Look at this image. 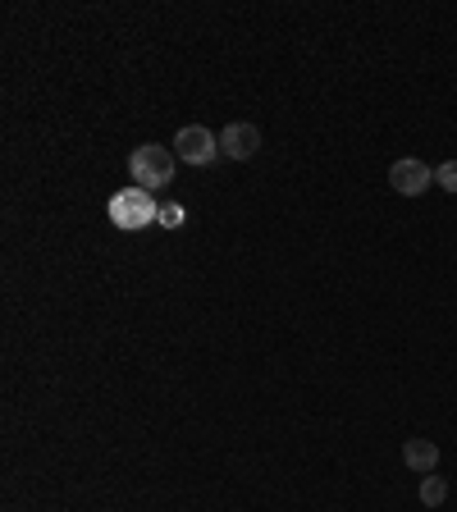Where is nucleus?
Here are the masks:
<instances>
[{
	"mask_svg": "<svg viewBox=\"0 0 457 512\" xmlns=\"http://www.w3.org/2000/svg\"><path fill=\"white\" fill-rule=\"evenodd\" d=\"M106 215H110V224H115V229H124V234H138V229L156 224L160 206H156V197H151L147 188H138V183H133V188H119L115 197H110Z\"/></svg>",
	"mask_w": 457,
	"mask_h": 512,
	"instance_id": "nucleus-1",
	"label": "nucleus"
},
{
	"mask_svg": "<svg viewBox=\"0 0 457 512\" xmlns=\"http://www.w3.org/2000/svg\"><path fill=\"white\" fill-rule=\"evenodd\" d=\"M174 151L170 147H160V142H142L133 156H128V174H133V183L138 188H147V192H156V188H165V183L174 179Z\"/></svg>",
	"mask_w": 457,
	"mask_h": 512,
	"instance_id": "nucleus-2",
	"label": "nucleus"
},
{
	"mask_svg": "<svg viewBox=\"0 0 457 512\" xmlns=\"http://www.w3.org/2000/svg\"><path fill=\"white\" fill-rule=\"evenodd\" d=\"M174 156H179L183 165H211V160L220 156V133H211L206 124H183L179 133H174Z\"/></svg>",
	"mask_w": 457,
	"mask_h": 512,
	"instance_id": "nucleus-3",
	"label": "nucleus"
},
{
	"mask_svg": "<svg viewBox=\"0 0 457 512\" xmlns=\"http://www.w3.org/2000/svg\"><path fill=\"white\" fill-rule=\"evenodd\" d=\"M389 183H394L398 197H421V192L435 183V170H430L426 160H416V156H403L389 165Z\"/></svg>",
	"mask_w": 457,
	"mask_h": 512,
	"instance_id": "nucleus-4",
	"label": "nucleus"
},
{
	"mask_svg": "<svg viewBox=\"0 0 457 512\" xmlns=\"http://www.w3.org/2000/svg\"><path fill=\"white\" fill-rule=\"evenodd\" d=\"M256 151H261V128H256V124H229V128H220V156L252 160Z\"/></svg>",
	"mask_w": 457,
	"mask_h": 512,
	"instance_id": "nucleus-5",
	"label": "nucleus"
},
{
	"mask_svg": "<svg viewBox=\"0 0 457 512\" xmlns=\"http://www.w3.org/2000/svg\"><path fill=\"white\" fill-rule=\"evenodd\" d=\"M403 462H407V471H416V476H430V471L439 467V444L435 439H407Z\"/></svg>",
	"mask_w": 457,
	"mask_h": 512,
	"instance_id": "nucleus-6",
	"label": "nucleus"
},
{
	"mask_svg": "<svg viewBox=\"0 0 457 512\" xmlns=\"http://www.w3.org/2000/svg\"><path fill=\"white\" fill-rule=\"evenodd\" d=\"M444 499H448V480L435 476V471H430V476H421V503H426V508H439Z\"/></svg>",
	"mask_w": 457,
	"mask_h": 512,
	"instance_id": "nucleus-7",
	"label": "nucleus"
},
{
	"mask_svg": "<svg viewBox=\"0 0 457 512\" xmlns=\"http://www.w3.org/2000/svg\"><path fill=\"white\" fill-rule=\"evenodd\" d=\"M435 183L444 192H457V160H444V165H435Z\"/></svg>",
	"mask_w": 457,
	"mask_h": 512,
	"instance_id": "nucleus-8",
	"label": "nucleus"
},
{
	"mask_svg": "<svg viewBox=\"0 0 457 512\" xmlns=\"http://www.w3.org/2000/svg\"><path fill=\"white\" fill-rule=\"evenodd\" d=\"M156 224H165V229H183V206L179 202H165L156 215Z\"/></svg>",
	"mask_w": 457,
	"mask_h": 512,
	"instance_id": "nucleus-9",
	"label": "nucleus"
}]
</instances>
